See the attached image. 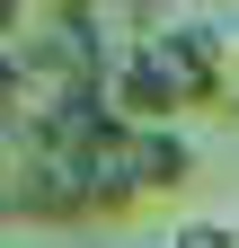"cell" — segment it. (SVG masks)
<instances>
[{"label":"cell","mask_w":239,"mask_h":248,"mask_svg":"<svg viewBox=\"0 0 239 248\" xmlns=\"http://www.w3.org/2000/svg\"><path fill=\"white\" fill-rule=\"evenodd\" d=\"M222 115H239V18H230V53H222Z\"/></svg>","instance_id":"277c9868"},{"label":"cell","mask_w":239,"mask_h":248,"mask_svg":"<svg viewBox=\"0 0 239 248\" xmlns=\"http://www.w3.org/2000/svg\"><path fill=\"white\" fill-rule=\"evenodd\" d=\"M168 248H239V231H230V213H222V222H186Z\"/></svg>","instance_id":"3957f363"},{"label":"cell","mask_w":239,"mask_h":248,"mask_svg":"<svg viewBox=\"0 0 239 248\" xmlns=\"http://www.w3.org/2000/svg\"><path fill=\"white\" fill-rule=\"evenodd\" d=\"M133 186H142V204H168V195L195 186V142H186V124L133 133Z\"/></svg>","instance_id":"7a4b0ae2"},{"label":"cell","mask_w":239,"mask_h":248,"mask_svg":"<svg viewBox=\"0 0 239 248\" xmlns=\"http://www.w3.org/2000/svg\"><path fill=\"white\" fill-rule=\"evenodd\" d=\"M106 107H115V124H133V133H160V124L195 115L186 80H177V62H168L160 36H151V18H142L133 36H124V53H115V71H106Z\"/></svg>","instance_id":"6da1fadb"}]
</instances>
